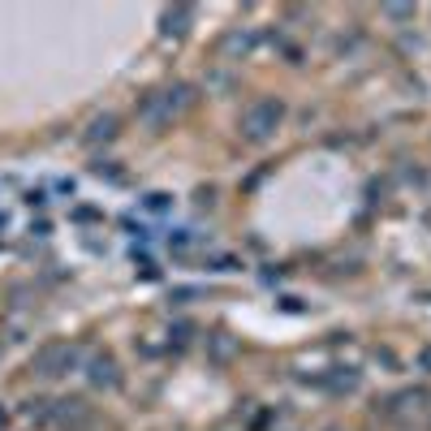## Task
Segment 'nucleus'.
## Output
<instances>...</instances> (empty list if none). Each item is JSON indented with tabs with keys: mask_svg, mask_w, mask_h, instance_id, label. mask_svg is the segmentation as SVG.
I'll return each instance as SVG.
<instances>
[{
	"mask_svg": "<svg viewBox=\"0 0 431 431\" xmlns=\"http://www.w3.org/2000/svg\"><path fill=\"white\" fill-rule=\"evenodd\" d=\"M73 363H78V349L73 345H43L39 353H35V363H31V375H39V379H57V375H65Z\"/></svg>",
	"mask_w": 431,
	"mask_h": 431,
	"instance_id": "f257e3e1",
	"label": "nucleus"
},
{
	"mask_svg": "<svg viewBox=\"0 0 431 431\" xmlns=\"http://www.w3.org/2000/svg\"><path fill=\"white\" fill-rule=\"evenodd\" d=\"M276 121H281V104H276V99H259L255 108H246V117H242V130H246V138L263 143V138L276 130Z\"/></svg>",
	"mask_w": 431,
	"mask_h": 431,
	"instance_id": "f03ea898",
	"label": "nucleus"
},
{
	"mask_svg": "<svg viewBox=\"0 0 431 431\" xmlns=\"http://www.w3.org/2000/svg\"><path fill=\"white\" fill-rule=\"evenodd\" d=\"M87 379H91L95 388H117L121 384V371H117V363L108 358V353H95L91 367H87Z\"/></svg>",
	"mask_w": 431,
	"mask_h": 431,
	"instance_id": "7ed1b4c3",
	"label": "nucleus"
}]
</instances>
